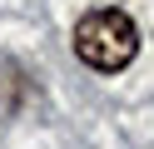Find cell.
Listing matches in <instances>:
<instances>
[{"instance_id":"cell-1","label":"cell","mask_w":154,"mask_h":149,"mask_svg":"<svg viewBox=\"0 0 154 149\" xmlns=\"http://www.w3.org/2000/svg\"><path fill=\"white\" fill-rule=\"evenodd\" d=\"M75 55L90 70L114 75V70H124L139 55V25H134L124 10H114V5L90 10V15H80V25H75Z\"/></svg>"}]
</instances>
